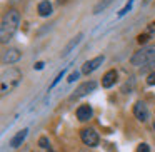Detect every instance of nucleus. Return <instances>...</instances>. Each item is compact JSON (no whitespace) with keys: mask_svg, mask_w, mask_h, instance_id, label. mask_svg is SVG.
Segmentation results:
<instances>
[{"mask_svg":"<svg viewBox=\"0 0 155 152\" xmlns=\"http://www.w3.org/2000/svg\"><path fill=\"white\" fill-rule=\"evenodd\" d=\"M115 80H117V70H108L107 74L104 75V79H102V85H104L105 89H108L115 84Z\"/></svg>","mask_w":155,"mask_h":152,"instance_id":"f8f14e48","label":"nucleus"},{"mask_svg":"<svg viewBox=\"0 0 155 152\" xmlns=\"http://www.w3.org/2000/svg\"><path fill=\"white\" fill-rule=\"evenodd\" d=\"M37 10H38V15H40V17H48V15L52 14V4L48 0H44V2L38 4Z\"/></svg>","mask_w":155,"mask_h":152,"instance_id":"ddd939ff","label":"nucleus"},{"mask_svg":"<svg viewBox=\"0 0 155 152\" xmlns=\"http://www.w3.org/2000/svg\"><path fill=\"white\" fill-rule=\"evenodd\" d=\"M22 80V74L18 69H8L2 74V94H8L14 90Z\"/></svg>","mask_w":155,"mask_h":152,"instance_id":"f03ea898","label":"nucleus"},{"mask_svg":"<svg viewBox=\"0 0 155 152\" xmlns=\"http://www.w3.org/2000/svg\"><path fill=\"white\" fill-rule=\"evenodd\" d=\"M137 152H150V147H148V144H145V142H143V144H140L137 147Z\"/></svg>","mask_w":155,"mask_h":152,"instance_id":"a211bd4d","label":"nucleus"},{"mask_svg":"<svg viewBox=\"0 0 155 152\" xmlns=\"http://www.w3.org/2000/svg\"><path fill=\"white\" fill-rule=\"evenodd\" d=\"M147 84H148V85H155V72H152V74L148 75V79H147Z\"/></svg>","mask_w":155,"mask_h":152,"instance_id":"412c9836","label":"nucleus"},{"mask_svg":"<svg viewBox=\"0 0 155 152\" xmlns=\"http://www.w3.org/2000/svg\"><path fill=\"white\" fill-rule=\"evenodd\" d=\"M27 134H28V129H22V130H18L17 134H15L14 137H12V140H10V147L17 149L18 145H22V142L25 140Z\"/></svg>","mask_w":155,"mask_h":152,"instance_id":"9b49d317","label":"nucleus"},{"mask_svg":"<svg viewBox=\"0 0 155 152\" xmlns=\"http://www.w3.org/2000/svg\"><path fill=\"white\" fill-rule=\"evenodd\" d=\"M132 4H134V0H128V4H127V5H125V7H124V8H122V10H120V12H118V17H124V15H125V14H127V12H128V10H130V8H132Z\"/></svg>","mask_w":155,"mask_h":152,"instance_id":"2eb2a0df","label":"nucleus"},{"mask_svg":"<svg viewBox=\"0 0 155 152\" xmlns=\"http://www.w3.org/2000/svg\"><path fill=\"white\" fill-rule=\"evenodd\" d=\"M155 60V45H147V47H142L140 50H137L134 55L130 57V64L132 65H145L150 64Z\"/></svg>","mask_w":155,"mask_h":152,"instance_id":"7ed1b4c3","label":"nucleus"},{"mask_svg":"<svg viewBox=\"0 0 155 152\" xmlns=\"http://www.w3.org/2000/svg\"><path fill=\"white\" fill-rule=\"evenodd\" d=\"M18 25H20V15L17 10H8L2 17V24H0V39L2 44H7L12 37L15 35Z\"/></svg>","mask_w":155,"mask_h":152,"instance_id":"f257e3e1","label":"nucleus"},{"mask_svg":"<svg viewBox=\"0 0 155 152\" xmlns=\"http://www.w3.org/2000/svg\"><path fill=\"white\" fill-rule=\"evenodd\" d=\"M148 39H150V37H148V34H140V35L137 37V40H138V44H145Z\"/></svg>","mask_w":155,"mask_h":152,"instance_id":"aec40b11","label":"nucleus"},{"mask_svg":"<svg viewBox=\"0 0 155 152\" xmlns=\"http://www.w3.org/2000/svg\"><path fill=\"white\" fill-rule=\"evenodd\" d=\"M44 65H45L44 62H37V64L34 65V69H37V70H42V69H44Z\"/></svg>","mask_w":155,"mask_h":152,"instance_id":"4be33fe9","label":"nucleus"},{"mask_svg":"<svg viewBox=\"0 0 155 152\" xmlns=\"http://www.w3.org/2000/svg\"><path fill=\"white\" fill-rule=\"evenodd\" d=\"M92 114H94V110H92V107L88 104H84L77 109V117H78V120H82V122L88 120V119L92 117Z\"/></svg>","mask_w":155,"mask_h":152,"instance_id":"1a4fd4ad","label":"nucleus"},{"mask_svg":"<svg viewBox=\"0 0 155 152\" xmlns=\"http://www.w3.org/2000/svg\"><path fill=\"white\" fill-rule=\"evenodd\" d=\"M104 60H105V55H98V57L92 59V60H87L84 65H82V74H85V75L92 74V72L97 70V69L104 64Z\"/></svg>","mask_w":155,"mask_h":152,"instance_id":"423d86ee","label":"nucleus"},{"mask_svg":"<svg viewBox=\"0 0 155 152\" xmlns=\"http://www.w3.org/2000/svg\"><path fill=\"white\" fill-rule=\"evenodd\" d=\"M134 115L138 119L140 122H145L148 119V109H147V105L143 104V102H135V105H134Z\"/></svg>","mask_w":155,"mask_h":152,"instance_id":"6e6552de","label":"nucleus"},{"mask_svg":"<svg viewBox=\"0 0 155 152\" xmlns=\"http://www.w3.org/2000/svg\"><path fill=\"white\" fill-rule=\"evenodd\" d=\"M78 75H80V72H77V70H75V72H72V74L68 75L67 82H70V84H72V82H74V80H77V79H78Z\"/></svg>","mask_w":155,"mask_h":152,"instance_id":"6ab92c4d","label":"nucleus"},{"mask_svg":"<svg viewBox=\"0 0 155 152\" xmlns=\"http://www.w3.org/2000/svg\"><path fill=\"white\" fill-rule=\"evenodd\" d=\"M48 152H50V150H48Z\"/></svg>","mask_w":155,"mask_h":152,"instance_id":"b1692460","label":"nucleus"},{"mask_svg":"<svg viewBox=\"0 0 155 152\" xmlns=\"http://www.w3.org/2000/svg\"><path fill=\"white\" fill-rule=\"evenodd\" d=\"M80 137H82V142L88 147H95L98 145V134L94 130V129H82L80 130Z\"/></svg>","mask_w":155,"mask_h":152,"instance_id":"20e7f679","label":"nucleus"},{"mask_svg":"<svg viewBox=\"0 0 155 152\" xmlns=\"http://www.w3.org/2000/svg\"><path fill=\"white\" fill-rule=\"evenodd\" d=\"M153 130H155V122H153Z\"/></svg>","mask_w":155,"mask_h":152,"instance_id":"5701e85b","label":"nucleus"},{"mask_svg":"<svg viewBox=\"0 0 155 152\" xmlns=\"http://www.w3.org/2000/svg\"><path fill=\"white\" fill-rule=\"evenodd\" d=\"M95 89H97V82H94V80L84 82V84L78 85V89L70 95V99H72V100H75V99H80V97H84V95H87L88 92L95 90Z\"/></svg>","mask_w":155,"mask_h":152,"instance_id":"39448f33","label":"nucleus"},{"mask_svg":"<svg viewBox=\"0 0 155 152\" xmlns=\"http://www.w3.org/2000/svg\"><path fill=\"white\" fill-rule=\"evenodd\" d=\"M22 57V52L18 50V49H8V50L4 52V55H2V62H4L5 65H12V64H17L18 60H20Z\"/></svg>","mask_w":155,"mask_h":152,"instance_id":"0eeeda50","label":"nucleus"},{"mask_svg":"<svg viewBox=\"0 0 155 152\" xmlns=\"http://www.w3.org/2000/svg\"><path fill=\"white\" fill-rule=\"evenodd\" d=\"M38 145H40V147H44V149H48V139L47 137H40L38 139Z\"/></svg>","mask_w":155,"mask_h":152,"instance_id":"f3484780","label":"nucleus"},{"mask_svg":"<svg viewBox=\"0 0 155 152\" xmlns=\"http://www.w3.org/2000/svg\"><path fill=\"white\" fill-rule=\"evenodd\" d=\"M82 39H84V34H77V35H75V37L72 39V40L68 42L67 45H65V49H64V50H62V57H67V55L70 54V52L74 50V49L77 47L78 44H80V40H82Z\"/></svg>","mask_w":155,"mask_h":152,"instance_id":"9d476101","label":"nucleus"},{"mask_svg":"<svg viewBox=\"0 0 155 152\" xmlns=\"http://www.w3.org/2000/svg\"><path fill=\"white\" fill-rule=\"evenodd\" d=\"M112 2H114V0H100V2H98V4H95V7H94V14L95 15H98V14H102V12L105 10V8L108 7V5L112 4Z\"/></svg>","mask_w":155,"mask_h":152,"instance_id":"4468645a","label":"nucleus"},{"mask_svg":"<svg viewBox=\"0 0 155 152\" xmlns=\"http://www.w3.org/2000/svg\"><path fill=\"white\" fill-rule=\"evenodd\" d=\"M64 74H65V70H62V72H58V75H57V77H55V79H54V82H52V84H50V90H52V89H54V87H55V85H57V84H58V82H60V80H62V77H64Z\"/></svg>","mask_w":155,"mask_h":152,"instance_id":"dca6fc26","label":"nucleus"}]
</instances>
